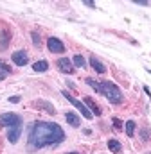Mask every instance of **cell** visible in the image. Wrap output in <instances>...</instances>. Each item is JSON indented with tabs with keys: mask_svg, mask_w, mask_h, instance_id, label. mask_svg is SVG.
<instances>
[{
	"mask_svg": "<svg viewBox=\"0 0 151 154\" xmlns=\"http://www.w3.org/2000/svg\"><path fill=\"white\" fill-rule=\"evenodd\" d=\"M65 120H67V124H70L72 127H79V125H81V118L76 115L74 111H67V113H65Z\"/></svg>",
	"mask_w": 151,
	"mask_h": 154,
	"instance_id": "obj_12",
	"label": "cell"
},
{
	"mask_svg": "<svg viewBox=\"0 0 151 154\" xmlns=\"http://www.w3.org/2000/svg\"><path fill=\"white\" fill-rule=\"evenodd\" d=\"M112 122H113V125H115V129H119V131H120V129H122V125H124V124H122L119 118H113Z\"/></svg>",
	"mask_w": 151,
	"mask_h": 154,
	"instance_id": "obj_22",
	"label": "cell"
},
{
	"mask_svg": "<svg viewBox=\"0 0 151 154\" xmlns=\"http://www.w3.org/2000/svg\"><path fill=\"white\" fill-rule=\"evenodd\" d=\"M101 93L112 102V104H122V100H124V95H122V91L119 90V86L112 82V81H103L101 82Z\"/></svg>",
	"mask_w": 151,
	"mask_h": 154,
	"instance_id": "obj_2",
	"label": "cell"
},
{
	"mask_svg": "<svg viewBox=\"0 0 151 154\" xmlns=\"http://www.w3.org/2000/svg\"><path fill=\"white\" fill-rule=\"evenodd\" d=\"M5 77H7V74H5V72H0V81H4Z\"/></svg>",
	"mask_w": 151,
	"mask_h": 154,
	"instance_id": "obj_26",
	"label": "cell"
},
{
	"mask_svg": "<svg viewBox=\"0 0 151 154\" xmlns=\"http://www.w3.org/2000/svg\"><path fill=\"white\" fill-rule=\"evenodd\" d=\"M34 106H36L38 109H43L47 115H56V109H54V106H52L49 100H36Z\"/></svg>",
	"mask_w": 151,
	"mask_h": 154,
	"instance_id": "obj_10",
	"label": "cell"
},
{
	"mask_svg": "<svg viewBox=\"0 0 151 154\" xmlns=\"http://www.w3.org/2000/svg\"><path fill=\"white\" fill-rule=\"evenodd\" d=\"M148 72H149V74H151V70H148Z\"/></svg>",
	"mask_w": 151,
	"mask_h": 154,
	"instance_id": "obj_29",
	"label": "cell"
},
{
	"mask_svg": "<svg viewBox=\"0 0 151 154\" xmlns=\"http://www.w3.org/2000/svg\"><path fill=\"white\" fill-rule=\"evenodd\" d=\"M11 59H13V63H14L16 66H25V65L29 63V56H27L25 50H16V52H13Z\"/></svg>",
	"mask_w": 151,
	"mask_h": 154,
	"instance_id": "obj_7",
	"label": "cell"
},
{
	"mask_svg": "<svg viewBox=\"0 0 151 154\" xmlns=\"http://www.w3.org/2000/svg\"><path fill=\"white\" fill-rule=\"evenodd\" d=\"M90 66H92L97 74H104V72H106V66H104V65H103L95 56H92V57H90Z\"/></svg>",
	"mask_w": 151,
	"mask_h": 154,
	"instance_id": "obj_13",
	"label": "cell"
},
{
	"mask_svg": "<svg viewBox=\"0 0 151 154\" xmlns=\"http://www.w3.org/2000/svg\"><path fill=\"white\" fill-rule=\"evenodd\" d=\"M56 66L59 68V72H63V74H74V65H72V61L69 59V57H59L58 61H56Z\"/></svg>",
	"mask_w": 151,
	"mask_h": 154,
	"instance_id": "obj_6",
	"label": "cell"
},
{
	"mask_svg": "<svg viewBox=\"0 0 151 154\" xmlns=\"http://www.w3.org/2000/svg\"><path fill=\"white\" fill-rule=\"evenodd\" d=\"M0 72H5V74H11L13 70H11V66H9L7 63H4V61L0 59Z\"/></svg>",
	"mask_w": 151,
	"mask_h": 154,
	"instance_id": "obj_21",
	"label": "cell"
},
{
	"mask_svg": "<svg viewBox=\"0 0 151 154\" xmlns=\"http://www.w3.org/2000/svg\"><path fill=\"white\" fill-rule=\"evenodd\" d=\"M140 140L142 142H149L151 140V129L149 127H142L140 129Z\"/></svg>",
	"mask_w": 151,
	"mask_h": 154,
	"instance_id": "obj_18",
	"label": "cell"
},
{
	"mask_svg": "<svg viewBox=\"0 0 151 154\" xmlns=\"http://www.w3.org/2000/svg\"><path fill=\"white\" fill-rule=\"evenodd\" d=\"M86 84H88L92 90H95L97 93H101V82H97V81H94V79L88 77V79H86Z\"/></svg>",
	"mask_w": 151,
	"mask_h": 154,
	"instance_id": "obj_19",
	"label": "cell"
},
{
	"mask_svg": "<svg viewBox=\"0 0 151 154\" xmlns=\"http://www.w3.org/2000/svg\"><path fill=\"white\" fill-rule=\"evenodd\" d=\"M67 154H79V152H76V151H72V152H67Z\"/></svg>",
	"mask_w": 151,
	"mask_h": 154,
	"instance_id": "obj_28",
	"label": "cell"
},
{
	"mask_svg": "<svg viewBox=\"0 0 151 154\" xmlns=\"http://www.w3.org/2000/svg\"><path fill=\"white\" fill-rule=\"evenodd\" d=\"M135 4H139V5H149V2H139V0H137Z\"/></svg>",
	"mask_w": 151,
	"mask_h": 154,
	"instance_id": "obj_27",
	"label": "cell"
},
{
	"mask_svg": "<svg viewBox=\"0 0 151 154\" xmlns=\"http://www.w3.org/2000/svg\"><path fill=\"white\" fill-rule=\"evenodd\" d=\"M148 154H149V152H148Z\"/></svg>",
	"mask_w": 151,
	"mask_h": 154,
	"instance_id": "obj_30",
	"label": "cell"
},
{
	"mask_svg": "<svg viewBox=\"0 0 151 154\" xmlns=\"http://www.w3.org/2000/svg\"><path fill=\"white\" fill-rule=\"evenodd\" d=\"M63 140H65V131L56 122H45V120H36L31 125L29 138H27L29 149H33V151L59 145Z\"/></svg>",
	"mask_w": 151,
	"mask_h": 154,
	"instance_id": "obj_1",
	"label": "cell"
},
{
	"mask_svg": "<svg viewBox=\"0 0 151 154\" xmlns=\"http://www.w3.org/2000/svg\"><path fill=\"white\" fill-rule=\"evenodd\" d=\"M20 134H22V125H14V127H9L7 131V140L11 143H16L20 140Z\"/></svg>",
	"mask_w": 151,
	"mask_h": 154,
	"instance_id": "obj_8",
	"label": "cell"
},
{
	"mask_svg": "<svg viewBox=\"0 0 151 154\" xmlns=\"http://www.w3.org/2000/svg\"><path fill=\"white\" fill-rule=\"evenodd\" d=\"M9 102H13V104H18V102H20V97H18V95H13V97H9Z\"/></svg>",
	"mask_w": 151,
	"mask_h": 154,
	"instance_id": "obj_23",
	"label": "cell"
},
{
	"mask_svg": "<svg viewBox=\"0 0 151 154\" xmlns=\"http://www.w3.org/2000/svg\"><path fill=\"white\" fill-rule=\"evenodd\" d=\"M108 149H110L113 154H120V152H122V145H120V142H119V140H115V138L108 140Z\"/></svg>",
	"mask_w": 151,
	"mask_h": 154,
	"instance_id": "obj_14",
	"label": "cell"
},
{
	"mask_svg": "<svg viewBox=\"0 0 151 154\" xmlns=\"http://www.w3.org/2000/svg\"><path fill=\"white\" fill-rule=\"evenodd\" d=\"M61 95H63V97H65V99H67V100H69V102H70V104L74 106V108H77V109H79V113L85 116L86 120H90V118L94 116V115H92V111H90V109H88V108L85 106V102H81V100L74 99V97H72V95H70V93H69L67 90H63V91H61Z\"/></svg>",
	"mask_w": 151,
	"mask_h": 154,
	"instance_id": "obj_3",
	"label": "cell"
},
{
	"mask_svg": "<svg viewBox=\"0 0 151 154\" xmlns=\"http://www.w3.org/2000/svg\"><path fill=\"white\" fill-rule=\"evenodd\" d=\"M83 102H85V106L92 111V115L101 116V113H103V111H101L99 104H95V102H94V99H92V97H85V100H83Z\"/></svg>",
	"mask_w": 151,
	"mask_h": 154,
	"instance_id": "obj_9",
	"label": "cell"
},
{
	"mask_svg": "<svg viewBox=\"0 0 151 154\" xmlns=\"http://www.w3.org/2000/svg\"><path fill=\"white\" fill-rule=\"evenodd\" d=\"M31 38H33V45H34V47H40V45H41V41H40V34H38L36 31L31 32Z\"/></svg>",
	"mask_w": 151,
	"mask_h": 154,
	"instance_id": "obj_20",
	"label": "cell"
},
{
	"mask_svg": "<svg viewBox=\"0 0 151 154\" xmlns=\"http://www.w3.org/2000/svg\"><path fill=\"white\" fill-rule=\"evenodd\" d=\"M144 91H146V95H148V97H151V91H149V88H148V86H144Z\"/></svg>",
	"mask_w": 151,
	"mask_h": 154,
	"instance_id": "obj_25",
	"label": "cell"
},
{
	"mask_svg": "<svg viewBox=\"0 0 151 154\" xmlns=\"http://www.w3.org/2000/svg\"><path fill=\"white\" fill-rule=\"evenodd\" d=\"M33 70H34V72H47V70H49V63H47L45 59L36 61V63L33 65Z\"/></svg>",
	"mask_w": 151,
	"mask_h": 154,
	"instance_id": "obj_16",
	"label": "cell"
},
{
	"mask_svg": "<svg viewBox=\"0 0 151 154\" xmlns=\"http://www.w3.org/2000/svg\"><path fill=\"white\" fill-rule=\"evenodd\" d=\"M9 41H11V32L7 29H2V32H0V50H5L9 47Z\"/></svg>",
	"mask_w": 151,
	"mask_h": 154,
	"instance_id": "obj_11",
	"label": "cell"
},
{
	"mask_svg": "<svg viewBox=\"0 0 151 154\" xmlns=\"http://www.w3.org/2000/svg\"><path fill=\"white\" fill-rule=\"evenodd\" d=\"M47 48H49L52 54H63V52H65L63 41L59 38H56V36H50V38L47 39Z\"/></svg>",
	"mask_w": 151,
	"mask_h": 154,
	"instance_id": "obj_5",
	"label": "cell"
},
{
	"mask_svg": "<svg viewBox=\"0 0 151 154\" xmlns=\"http://www.w3.org/2000/svg\"><path fill=\"white\" fill-rule=\"evenodd\" d=\"M14 125H24V120L20 115L14 113H2L0 115V127H14Z\"/></svg>",
	"mask_w": 151,
	"mask_h": 154,
	"instance_id": "obj_4",
	"label": "cell"
},
{
	"mask_svg": "<svg viewBox=\"0 0 151 154\" xmlns=\"http://www.w3.org/2000/svg\"><path fill=\"white\" fill-rule=\"evenodd\" d=\"M72 65L77 66V68H86V61H85V57L81 54H76L74 57H72Z\"/></svg>",
	"mask_w": 151,
	"mask_h": 154,
	"instance_id": "obj_15",
	"label": "cell"
},
{
	"mask_svg": "<svg viewBox=\"0 0 151 154\" xmlns=\"http://www.w3.org/2000/svg\"><path fill=\"white\" fill-rule=\"evenodd\" d=\"M85 5L90 7V9H95V4H94V2H85Z\"/></svg>",
	"mask_w": 151,
	"mask_h": 154,
	"instance_id": "obj_24",
	"label": "cell"
},
{
	"mask_svg": "<svg viewBox=\"0 0 151 154\" xmlns=\"http://www.w3.org/2000/svg\"><path fill=\"white\" fill-rule=\"evenodd\" d=\"M124 127H126V134H128V138H133V134H135V127H137V124H135L133 120H128V122L124 124Z\"/></svg>",
	"mask_w": 151,
	"mask_h": 154,
	"instance_id": "obj_17",
	"label": "cell"
}]
</instances>
